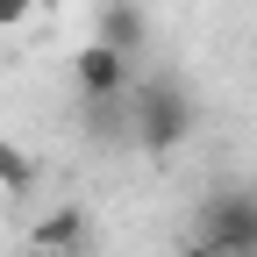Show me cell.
<instances>
[{
  "instance_id": "1",
  "label": "cell",
  "mask_w": 257,
  "mask_h": 257,
  "mask_svg": "<svg viewBox=\"0 0 257 257\" xmlns=\"http://www.w3.org/2000/svg\"><path fill=\"white\" fill-rule=\"evenodd\" d=\"M128 128H136V143L150 157H172L193 136V100L172 79H143V86H128Z\"/></svg>"
},
{
  "instance_id": "2",
  "label": "cell",
  "mask_w": 257,
  "mask_h": 257,
  "mask_svg": "<svg viewBox=\"0 0 257 257\" xmlns=\"http://www.w3.org/2000/svg\"><path fill=\"white\" fill-rule=\"evenodd\" d=\"M193 257H257V193L229 186L193 214Z\"/></svg>"
},
{
  "instance_id": "3",
  "label": "cell",
  "mask_w": 257,
  "mask_h": 257,
  "mask_svg": "<svg viewBox=\"0 0 257 257\" xmlns=\"http://www.w3.org/2000/svg\"><path fill=\"white\" fill-rule=\"evenodd\" d=\"M128 50H114V43H100L93 36L79 57H72V86H79V100L86 107H114V100H128V86H136V72H128Z\"/></svg>"
},
{
  "instance_id": "4",
  "label": "cell",
  "mask_w": 257,
  "mask_h": 257,
  "mask_svg": "<svg viewBox=\"0 0 257 257\" xmlns=\"http://www.w3.org/2000/svg\"><path fill=\"white\" fill-rule=\"evenodd\" d=\"M100 43H114V50H128V57L150 43V22L136 15V0H107V8H100Z\"/></svg>"
},
{
  "instance_id": "5",
  "label": "cell",
  "mask_w": 257,
  "mask_h": 257,
  "mask_svg": "<svg viewBox=\"0 0 257 257\" xmlns=\"http://www.w3.org/2000/svg\"><path fill=\"white\" fill-rule=\"evenodd\" d=\"M79 236H86V214H79V207H50V214L36 221V229H29V243H36L43 257H57V250H72Z\"/></svg>"
},
{
  "instance_id": "6",
  "label": "cell",
  "mask_w": 257,
  "mask_h": 257,
  "mask_svg": "<svg viewBox=\"0 0 257 257\" xmlns=\"http://www.w3.org/2000/svg\"><path fill=\"white\" fill-rule=\"evenodd\" d=\"M29 186H36V157L0 136V193H29Z\"/></svg>"
},
{
  "instance_id": "7",
  "label": "cell",
  "mask_w": 257,
  "mask_h": 257,
  "mask_svg": "<svg viewBox=\"0 0 257 257\" xmlns=\"http://www.w3.org/2000/svg\"><path fill=\"white\" fill-rule=\"evenodd\" d=\"M50 8V0H0V29H22V22H36Z\"/></svg>"
}]
</instances>
